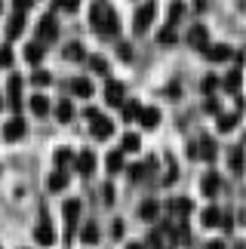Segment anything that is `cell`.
Wrapping results in <instances>:
<instances>
[{
    "label": "cell",
    "instance_id": "cell-1",
    "mask_svg": "<svg viewBox=\"0 0 246 249\" xmlns=\"http://www.w3.org/2000/svg\"><path fill=\"white\" fill-rule=\"evenodd\" d=\"M89 22H92V28H96L102 37H114L120 31V22H117V16H114V9H111L108 0H92Z\"/></svg>",
    "mask_w": 246,
    "mask_h": 249
},
{
    "label": "cell",
    "instance_id": "cell-2",
    "mask_svg": "<svg viewBox=\"0 0 246 249\" xmlns=\"http://www.w3.org/2000/svg\"><path fill=\"white\" fill-rule=\"evenodd\" d=\"M154 18H157V3H154V0H148V3H141V6H139L136 18H132V31H136V34H145Z\"/></svg>",
    "mask_w": 246,
    "mask_h": 249
},
{
    "label": "cell",
    "instance_id": "cell-3",
    "mask_svg": "<svg viewBox=\"0 0 246 249\" xmlns=\"http://www.w3.org/2000/svg\"><path fill=\"white\" fill-rule=\"evenodd\" d=\"M25 132H28V123H25L22 117H13V120L3 123V139H6V142H18Z\"/></svg>",
    "mask_w": 246,
    "mask_h": 249
},
{
    "label": "cell",
    "instance_id": "cell-4",
    "mask_svg": "<svg viewBox=\"0 0 246 249\" xmlns=\"http://www.w3.org/2000/svg\"><path fill=\"white\" fill-rule=\"evenodd\" d=\"M188 154H191V157H203V160H212L215 157V142L212 139H200V142H194V145L188 148Z\"/></svg>",
    "mask_w": 246,
    "mask_h": 249
},
{
    "label": "cell",
    "instance_id": "cell-5",
    "mask_svg": "<svg viewBox=\"0 0 246 249\" xmlns=\"http://www.w3.org/2000/svg\"><path fill=\"white\" fill-rule=\"evenodd\" d=\"M37 37H40V40H55V37H59V22H55L53 16H43L40 25H37Z\"/></svg>",
    "mask_w": 246,
    "mask_h": 249
},
{
    "label": "cell",
    "instance_id": "cell-6",
    "mask_svg": "<svg viewBox=\"0 0 246 249\" xmlns=\"http://www.w3.org/2000/svg\"><path fill=\"white\" fill-rule=\"evenodd\" d=\"M34 240L40 243V246H53V243H55V228H53L50 222H46V218H43V222L34 228Z\"/></svg>",
    "mask_w": 246,
    "mask_h": 249
},
{
    "label": "cell",
    "instance_id": "cell-7",
    "mask_svg": "<svg viewBox=\"0 0 246 249\" xmlns=\"http://www.w3.org/2000/svg\"><path fill=\"white\" fill-rule=\"evenodd\" d=\"M62 213H65V222H68V237H74V225H77V215H80V200H65Z\"/></svg>",
    "mask_w": 246,
    "mask_h": 249
},
{
    "label": "cell",
    "instance_id": "cell-8",
    "mask_svg": "<svg viewBox=\"0 0 246 249\" xmlns=\"http://www.w3.org/2000/svg\"><path fill=\"white\" fill-rule=\"evenodd\" d=\"M200 191L206 197H215L222 191V176H219V172H206V176L200 178Z\"/></svg>",
    "mask_w": 246,
    "mask_h": 249
},
{
    "label": "cell",
    "instance_id": "cell-9",
    "mask_svg": "<svg viewBox=\"0 0 246 249\" xmlns=\"http://www.w3.org/2000/svg\"><path fill=\"white\" fill-rule=\"evenodd\" d=\"M74 166H77L80 176H92V172H96V154H92V151H80L77 160H74Z\"/></svg>",
    "mask_w": 246,
    "mask_h": 249
},
{
    "label": "cell",
    "instance_id": "cell-10",
    "mask_svg": "<svg viewBox=\"0 0 246 249\" xmlns=\"http://www.w3.org/2000/svg\"><path fill=\"white\" fill-rule=\"evenodd\" d=\"M123 95H126V86H123L120 80H108V86H105V102L108 105H123Z\"/></svg>",
    "mask_w": 246,
    "mask_h": 249
},
{
    "label": "cell",
    "instance_id": "cell-11",
    "mask_svg": "<svg viewBox=\"0 0 246 249\" xmlns=\"http://www.w3.org/2000/svg\"><path fill=\"white\" fill-rule=\"evenodd\" d=\"M188 43H191L194 50H206V46H210V31H206L203 25H194L191 34H188Z\"/></svg>",
    "mask_w": 246,
    "mask_h": 249
},
{
    "label": "cell",
    "instance_id": "cell-12",
    "mask_svg": "<svg viewBox=\"0 0 246 249\" xmlns=\"http://www.w3.org/2000/svg\"><path fill=\"white\" fill-rule=\"evenodd\" d=\"M92 136H96V139H111V136H114V123L99 114V117L92 120Z\"/></svg>",
    "mask_w": 246,
    "mask_h": 249
},
{
    "label": "cell",
    "instance_id": "cell-13",
    "mask_svg": "<svg viewBox=\"0 0 246 249\" xmlns=\"http://www.w3.org/2000/svg\"><path fill=\"white\" fill-rule=\"evenodd\" d=\"M231 46H225V43H215V46H206V59L210 62H228L231 59Z\"/></svg>",
    "mask_w": 246,
    "mask_h": 249
},
{
    "label": "cell",
    "instance_id": "cell-14",
    "mask_svg": "<svg viewBox=\"0 0 246 249\" xmlns=\"http://www.w3.org/2000/svg\"><path fill=\"white\" fill-rule=\"evenodd\" d=\"M6 95H9V105H13V108H18V105H22V77H9V86H6Z\"/></svg>",
    "mask_w": 246,
    "mask_h": 249
},
{
    "label": "cell",
    "instance_id": "cell-15",
    "mask_svg": "<svg viewBox=\"0 0 246 249\" xmlns=\"http://www.w3.org/2000/svg\"><path fill=\"white\" fill-rule=\"evenodd\" d=\"M46 188H50V191H65V188H68V172H65V169L50 172V178H46Z\"/></svg>",
    "mask_w": 246,
    "mask_h": 249
},
{
    "label": "cell",
    "instance_id": "cell-16",
    "mask_svg": "<svg viewBox=\"0 0 246 249\" xmlns=\"http://www.w3.org/2000/svg\"><path fill=\"white\" fill-rule=\"evenodd\" d=\"M139 120H141V126H145V129H154L157 123H160V108H141L139 111Z\"/></svg>",
    "mask_w": 246,
    "mask_h": 249
},
{
    "label": "cell",
    "instance_id": "cell-17",
    "mask_svg": "<svg viewBox=\"0 0 246 249\" xmlns=\"http://www.w3.org/2000/svg\"><path fill=\"white\" fill-rule=\"evenodd\" d=\"M28 105H31V111L37 114V117H46V114H50V108H53L50 99H46V95H40V92L31 95V102H28Z\"/></svg>",
    "mask_w": 246,
    "mask_h": 249
},
{
    "label": "cell",
    "instance_id": "cell-18",
    "mask_svg": "<svg viewBox=\"0 0 246 249\" xmlns=\"http://www.w3.org/2000/svg\"><path fill=\"white\" fill-rule=\"evenodd\" d=\"M191 209H194V203L188 197H173V200H169V213H176V215H182V218L191 213Z\"/></svg>",
    "mask_w": 246,
    "mask_h": 249
},
{
    "label": "cell",
    "instance_id": "cell-19",
    "mask_svg": "<svg viewBox=\"0 0 246 249\" xmlns=\"http://www.w3.org/2000/svg\"><path fill=\"white\" fill-rule=\"evenodd\" d=\"M71 92L80 95V99H89V95H92V83H89L87 77H74V80H71Z\"/></svg>",
    "mask_w": 246,
    "mask_h": 249
},
{
    "label": "cell",
    "instance_id": "cell-20",
    "mask_svg": "<svg viewBox=\"0 0 246 249\" xmlns=\"http://www.w3.org/2000/svg\"><path fill=\"white\" fill-rule=\"evenodd\" d=\"M157 213H160V203H157V200H145V203H141V209H139V215L145 218V222H154Z\"/></svg>",
    "mask_w": 246,
    "mask_h": 249
},
{
    "label": "cell",
    "instance_id": "cell-21",
    "mask_svg": "<svg viewBox=\"0 0 246 249\" xmlns=\"http://www.w3.org/2000/svg\"><path fill=\"white\" fill-rule=\"evenodd\" d=\"M55 117H59L62 123H68V120L74 117V105H71L68 99H62L59 105H55Z\"/></svg>",
    "mask_w": 246,
    "mask_h": 249
},
{
    "label": "cell",
    "instance_id": "cell-22",
    "mask_svg": "<svg viewBox=\"0 0 246 249\" xmlns=\"http://www.w3.org/2000/svg\"><path fill=\"white\" fill-rule=\"evenodd\" d=\"M22 28H25V13H16L13 18H9V25H6V34L9 37H18V34H22Z\"/></svg>",
    "mask_w": 246,
    "mask_h": 249
},
{
    "label": "cell",
    "instance_id": "cell-23",
    "mask_svg": "<svg viewBox=\"0 0 246 249\" xmlns=\"http://www.w3.org/2000/svg\"><path fill=\"white\" fill-rule=\"evenodd\" d=\"M222 215H225V213H222V209H215V206H210V209H203V215H200V222L212 228V225H222Z\"/></svg>",
    "mask_w": 246,
    "mask_h": 249
},
{
    "label": "cell",
    "instance_id": "cell-24",
    "mask_svg": "<svg viewBox=\"0 0 246 249\" xmlns=\"http://www.w3.org/2000/svg\"><path fill=\"white\" fill-rule=\"evenodd\" d=\"M40 59H43V46H40V43H28V46H25V62L37 65Z\"/></svg>",
    "mask_w": 246,
    "mask_h": 249
},
{
    "label": "cell",
    "instance_id": "cell-25",
    "mask_svg": "<svg viewBox=\"0 0 246 249\" xmlns=\"http://www.w3.org/2000/svg\"><path fill=\"white\" fill-rule=\"evenodd\" d=\"M65 59L80 62V59H87V50H83L80 43H68V46H65Z\"/></svg>",
    "mask_w": 246,
    "mask_h": 249
},
{
    "label": "cell",
    "instance_id": "cell-26",
    "mask_svg": "<svg viewBox=\"0 0 246 249\" xmlns=\"http://www.w3.org/2000/svg\"><path fill=\"white\" fill-rule=\"evenodd\" d=\"M222 86H225L228 92H237V89H240V68H234V71L228 74V77L222 80Z\"/></svg>",
    "mask_w": 246,
    "mask_h": 249
},
{
    "label": "cell",
    "instance_id": "cell-27",
    "mask_svg": "<svg viewBox=\"0 0 246 249\" xmlns=\"http://www.w3.org/2000/svg\"><path fill=\"white\" fill-rule=\"evenodd\" d=\"M105 163H108V172H120L123 169V151H111Z\"/></svg>",
    "mask_w": 246,
    "mask_h": 249
},
{
    "label": "cell",
    "instance_id": "cell-28",
    "mask_svg": "<svg viewBox=\"0 0 246 249\" xmlns=\"http://www.w3.org/2000/svg\"><path fill=\"white\" fill-rule=\"evenodd\" d=\"M80 240L83 243H99V225H87V228H83V234H80Z\"/></svg>",
    "mask_w": 246,
    "mask_h": 249
},
{
    "label": "cell",
    "instance_id": "cell-29",
    "mask_svg": "<svg viewBox=\"0 0 246 249\" xmlns=\"http://www.w3.org/2000/svg\"><path fill=\"white\" fill-rule=\"evenodd\" d=\"M139 148H141V139L136 136V132H126V136H123V151L132 154V151H139Z\"/></svg>",
    "mask_w": 246,
    "mask_h": 249
},
{
    "label": "cell",
    "instance_id": "cell-30",
    "mask_svg": "<svg viewBox=\"0 0 246 249\" xmlns=\"http://www.w3.org/2000/svg\"><path fill=\"white\" fill-rule=\"evenodd\" d=\"M234 126H237V114H222L219 117V129L222 132H231Z\"/></svg>",
    "mask_w": 246,
    "mask_h": 249
},
{
    "label": "cell",
    "instance_id": "cell-31",
    "mask_svg": "<svg viewBox=\"0 0 246 249\" xmlns=\"http://www.w3.org/2000/svg\"><path fill=\"white\" fill-rule=\"evenodd\" d=\"M139 111H141V105H139V102H126V105H123V117H126V120H136V117H139Z\"/></svg>",
    "mask_w": 246,
    "mask_h": 249
},
{
    "label": "cell",
    "instance_id": "cell-32",
    "mask_svg": "<svg viewBox=\"0 0 246 249\" xmlns=\"http://www.w3.org/2000/svg\"><path fill=\"white\" fill-rule=\"evenodd\" d=\"M31 83L46 86V83H53V74H50V71H34V74H31Z\"/></svg>",
    "mask_w": 246,
    "mask_h": 249
},
{
    "label": "cell",
    "instance_id": "cell-33",
    "mask_svg": "<svg viewBox=\"0 0 246 249\" xmlns=\"http://www.w3.org/2000/svg\"><path fill=\"white\" fill-rule=\"evenodd\" d=\"M231 169H234V172L243 169V151H240V148H231Z\"/></svg>",
    "mask_w": 246,
    "mask_h": 249
},
{
    "label": "cell",
    "instance_id": "cell-34",
    "mask_svg": "<svg viewBox=\"0 0 246 249\" xmlns=\"http://www.w3.org/2000/svg\"><path fill=\"white\" fill-rule=\"evenodd\" d=\"M55 166H59V169H65V163H68V160H71V151L68 148H59V151H55Z\"/></svg>",
    "mask_w": 246,
    "mask_h": 249
},
{
    "label": "cell",
    "instance_id": "cell-35",
    "mask_svg": "<svg viewBox=\"0 0 246 249\" xmlns=\"http://www.w3.org/2000/svg\"><path fill=\"white\" fill-rule=\"evenodd\" d=\"M89 65H92V71H96V74H108V62L102 59V55H92Z\"/></svg>",
    "mask_w": 246,
    "mask_h": 249
},
{
    "label": "cell",
    "instance_id": "cell-36",
    "mask_svg": "<svg viewBox=\"0 0 246 249\" xmlns=\"http://www.w3.org/2000/svg\"><path fill=\"white\" fill-rule=\"evenodd\" d=\"M77 3H80V0H53L55 9H68V13H74V9H77Z\"/></svg>",
    "mask_w": 246,
    "mask_h": 249
},
{
    "label": "cell",
    "instance_id": "cell-37",
    "mask_svg": "<svg viewBox=\"0 0 246 249\" xmlns=\"http://www.w3.org/2000/svg\"><path fill=\"white\" fill-rule=\"evenodd\" d=\"M182 13H185V3H182V0H176V3L169 6V18L176 22V18H182Z\"/></svg>",
    "mask_w": 246,
    "mask_h": 249
},
{
    "label": "cell",
    "instance_id": "cell-38",
    "mask_svg": "<svg viewBox=\"0 0 246 249\" xmlns=\"http://www.w3.org/2000/svg\"><path fill=\"white\" fill-rule=\"evenodd\" d=\"M145 172H148L145 163H136V166H129V178H132V181H139L141 176H145Z\"/></svg>",
    "mask_w": 246,
    "mask_h": 249
},
{
    "label": "cell",
    "instance_id": "cell-39",
    "mask_svg": "<svg viewBox=\"0 0 246 249\" xmlns=\"http://www.w3.org/2000/svg\"><path fill=\"white\" fill-rule=\"evenodd\" d=\"M9 65H13V53L3 46V50H0V68H9Z\"/></svg>",
    "mask_w": 246,
    "mask_h": 249
},
{
    "label": "cell",
    "instance_id": "cell-40",
    "mask_svg": "<svg viewBox=\"0 0 246 249\" xmlns=\"http://www.w3.org/2000/svg\"><path fill=\"white\" fill-rule=\"evenodd\" d=\"M160 43H176V31H173V28H166V31H160Z\"/></svg>",
    "mask_w": 246,
    "mask_h": 249
},
{
    "label": "cell",
    "instance_id": "cell-41",
    "mask_svg": "<svg viewBox=\"0 0 246 249\" xmlns=\"http://www.w3.org/2000/svg\"><path fill=\"white\" fill-rule=\"evenodd\" d=\"M117 55L129 62V59H132V46H129V43H120V46H117Z\"/></svg>",
    "mask_w": 246,
    "mask_h": 249
},
{
    "label": "cell",
    "instance_id": "cell-42",
    "mask_svg": "<svg viewBox=\"0 0 246 249\" xmlns=\"http://www.w3.org/2000/svg\"><path fill=\"white\" fill-rule=\"evenodd\" d=\"M102 197H105V203H114V188L105 185V188H102Z\"/></svg>",
    "mask_w": 246,
    "mask_h": 249
},
{
    "label": "cell",
    "instance_id": "cell-43",
    "mask_svg": "<svg viewBox=\"0 0 246 249\" xmlns=\"http://www.w3.org/2000/svg\"><path fill=\"white\" fill-rule=\"evenodd\" d=\"M13 6H16V13H25V9L31 6V0H13Z\"/></svg>",
    "mask_w": 246,
    "mask_h": 249
},
{
    "label": "cell",
    "instance_id": "cell-44",
    "mask_svg": "<svg viewBox=\"0 0 246 249\" xmlns=\"http://www.w3.org/2000/svg\"><path fill=\"white\" fill-rule=\"evenodd\" d=\"M215 83H219V80H215V77H212V74H210V77H206V80H203V89H206V92H212V89H215Z\"/></svg>",
    "mask_w": 246,
    "mask_h": 249
},
{
    "label": "cell",
    "instance_id": "cell-45",
    "mask_svg": "<svg viewBox=\"0 0 246 249\" xmlns=\"http://www.w3.org/2000/svg\"><path fill=\"white\" fill-rule=\"evenodd\" d=\"M111 231H114V237H123V222H114V228H111Z\"/></svg>",
    "mask_w": 246,
    "mask_h": 249
},
{
    "label": "cell",
    "instance_id": "cell-46",
    "mask_svg": "<svg viewBox=\"0 0 246 249\" xmlns=\"http://www.w3.org/2000/svg\"><path fill=\"white\" fill-rule=\"evenodd\" d=\"M206 249H225V243H222V240H215V243H210Z\"/></svg>",
    "mask_w": 246,
    "mask_h": 249
},
{
    "label": "cell",
    "instance_id": "cell-47",
    "mask_svg": "<svg viewBox=\"0 0 246 249\" xmlns=\"http://www.w3.org/2000/svg\"><path fill=\"white\" fill-rule=\"evenodd\" d=\"M126 249H141V243H126Z\"/></svg>",
    "mask_w": 246,
    "mask_h": 249
},
{
    "label": "cell",
    "instance_id": "cell-48",
    "mask_svg": "<svg viewBox=\"0 0 246 249\" xmlns=\"http://www.w3.org/2000/svg\"><path fill=\"white\" fill-rule=\"evenodd\" d=\"M0 13H3V0H0Z\"/></svg>",
    "mask_w": 246,
    "mask_h": 249
},
{
    "label": "cell",
    "instance_id": "cell-49",
    "mask_svg": "<svg viewBox=\"0 0 246 249\" xmlns=\"http://www.w3.org/2000/svg\"><path fill=\"white\" fill-rule=\"evenodd\" d=\"M0 108H3V102H0Z\"/></svg>",
    "mask_w": 246,
    "mask_h": 249
},
{
    "label": "cell",
    "instance_id": "cell-50",
    "mask_svg": "<svg viewBox=\"0 0 246 249\" xmlns=\"http://www.w3.org/2000/svg\"><path fill=\"white\" fill-rule=\"evenodd\" d=\"M0 249H3V246H0Z\"/></svg>",
    "mask_w": 246,
    "mask_h": 249
}]
</instances>
